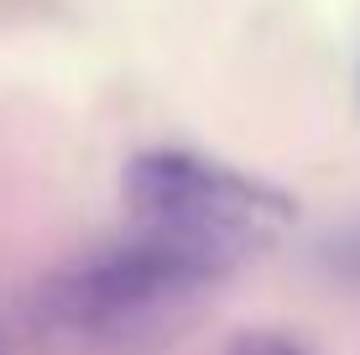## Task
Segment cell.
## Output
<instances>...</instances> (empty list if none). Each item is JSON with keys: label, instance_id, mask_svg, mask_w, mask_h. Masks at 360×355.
I'll return each mask as SVG.
<instances>
[{"label": "cell", "instance_id": "6da1fadb", "mask_svg": "<svg viewBox=\"0 0 360 355\" xmlns=\"http://www.w3.org/2000/svg\"><path fill=\"white\" fill-rule=\"evenodd\" d=\"M235 272L230 256L131 219L126 235L99 240L53 266L32 292V324L79 350H115L162 335Z\"/></svg>", "mask_w": 360, "mask_h": 355}, {"label": "cell", "instance_id": "7a4b0ae2", "mask_svg": "<svg viewBox=\"0 0 360 355\" xmlns=\"http://www.w3.org/2000/svg\"><path fill=\"white\" fill-rule=\"evenodd\" d=\"M126 214L141 225H162L172 235H188L198 246L230 256L235 266L245 256L266 251L277 235H288L297 204L277 183L240 173V167L204 157L193 146H146L120 173Z\"/></svg>", "mask_w": 360, "mask_h": 355}, {"label": "cell", "instance_id": "3957f363", "mask_svg": "<svg viewBox=\"0 0 360 355\" xmlns=\"http://www.w3.org/2000/svg\"><path fill=\"white\" fill-rule=\"evenodd\" d=\"M319 262H324V272L345 277V283H360V225L329 235L324 246H319Z\"/></svg>", "mask_w": 360, "mask_h": 355}, {"label": "cell", "instance_id": "277c9868", "mask_svg": "<svg viewBox=\"0 0 360 355\" xmlns=\"http://www.w3.org/2000/svg\"><path fill=\"white\" fill-rule=\"evenodd\" d=\"M230 355H308L292 335H277V329H240L230 340Z\"/></svg>", "mask_w": 360, "mask_h": 355}, {"label": "cell", "instance_id": "5b68a950", "mask_svg": "<svg viewBox=\"0 0 360 355\" xmlns=\"http://www.w3.org/2000/svg\"><path fill=\"white\" fill-rule=\"evenodd\" d=\"M0 355H6V350H0Z\"/></svg>", "mask_w": 360, "mask_h": 355}, {"label": "cell", "instance_id": "8992f818", "mask_svg": "<svg viewBox=\"0 0 360 355\" xmlns=\"http://www.w3.org/2000/svg\"><path fill=\"white\" fill-rule=\"evenodd\" d=\"M355 84H360V79H355Z\"/></svg>", "mask_w": 360, "mask_h": 355}]
</instances>
